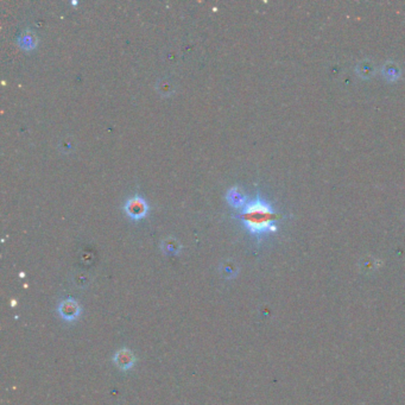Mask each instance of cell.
I'll return each instance as SVG.
<instances>
[{
	"label": "cell",
	"mask_w": 405,
	"mask_h": 405,
	"mask_svg": "<svg viewBox=\"0 0 405 405\" xmlns=\"http://www.w3.org/2000/svg\"><path fill=\"white\" fill-rule=\"evenodd\" d=\"M277 218L271 206L259 196L247 202L240 214L242 224L254 235H263L276 231Z\"/></svg>",
	"instance_id": "cell-1"
},
{
	"label": "cell",
	"mask_w": 405,
	"mask_h": 405,
	"mask_svg": "<svg viewBox=\"0 0 405 405\" xmlns=\"http://www.w3.org/2000/svg\"><path fill=\"white\" fill-rule=\"evenodd\" d=\"M149 207L147 201L141 196L128 198L125 204V212L132 220H141L148 214Z\"/></svg>",
	"instance_id": "cell-2"
},
{
	"label": "cell",
	"mask_w": 405,
	"mask_h": 405,
	"mask_svg": "<svg viewBox=\"0 0 405 405\" xmlns=\"http://www.w3.org/2000/svg\"><path fill=\"white\" fill-rule=\"evenodd\" d=\"M227 201L234 208H244L247 205L246 195L239 187H233L228 190Z\"/></svg>",
	"instance_id": "cell-3"
},
{
	"label": "cell",
	"mask_w": 405,
	"mask_h": 405,
	"mask_svg": "<svg viewBox=\"0 0 405 405\" xmlns=\"http://www.w3.org/2000/svg\"><path fill=\"white\" fill-rule=\"evenodd\" d=\"M383 74L384 78L386 79L387 81H396V80L399 78L400 71L394 63H387V64L384 65Z\"/></svg>",
	"instance_id": "cell-4"
},
{
	"label": "cell",
	"mask_w": 405,
	"mask_h": 405,
	"mask_svg": "<svg viewBox=\"0 0 405 405\" xmlns=\"http://www.w3.org/2000/svg\"><path fill=\"white\" fill-rule=\"evenodd\" d=\"M357 71H358V73H359V75L361 76V78L366 79V78H371V76L373 75L374 67L371 64L370 61H364L363 63H360V64L358 65Z\"/></svg>",
	"instance_id": "cell-5"
},
{
	"label": "cell",
	"mask_w": 405,
	"mask_h": 405,
	"mask_svg": "<svg viewBox=\"0 0 405 405\" xmlns=\"http://www.w3.org/2000/svg\"><path fill=\"white\" fill-rule=\"evenodd\" d=\"M61 308L62 309H68V311L63 313L64 317H74L75 315H78V308H76L74 302H64Z\"/></svg>",
	"instance_id": "cell-6"
}]
</instances>
